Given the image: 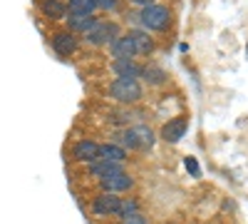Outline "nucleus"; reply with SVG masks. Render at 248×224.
I'll return each mask as SVG.
<instances>
[{
	"instance_id": "obj_22",
	"label": "nucleus",
	"mask_w": 248,
	"mask_h": 224,
	"mask_svg": "<svg viewBox=\"0 0 248 224\" xmlns=\"http://www.w3.org/2000/svg\"><path fill=\"white\" fill-rule=\"evenodd\" d=\"M186 170H191V174L199 177V165H196V159H194V157H186Z\"/></svg>"
},
{
	"instance_id": "obj_14",
	"label": "nucleus",
	"mask_w": 248,
	"mask_h": 224,
	"mask_svg": "<svg viewBox=\"0 0 248 224\" xmlns=\"http://www.w3.org/2000/svg\"><path fill=\"white\" fill-rule=\"evenodd\" d=\"M67 23H70V28H72L75 33H85V35H87V33L97 25V17H92V15H70Z\"/></svg>"
},
{
	"instance_id": "obj_17",
	"label": "nucleus",
	"mask_w": 248,
	"mask_h": 224,
	"mask_svg": "<svg viewBox=\"0 0 248 224\" xmlns=\"http://www.w3.org/2000/svg\"><path fill=\"white\" fill-rule=\"evenodd\" d=\"M139 77H144L149 85H164V83H167V72H164L161 68H156V65L141 68V75Z\"/></svg>"
},
{
	"instance_id": "obj_3",
	"label": "nucleus",
	"mask_w": 248,
	"mask_h": 224,
	"mask_svg": "<svg viewBox=\"0 0 248 224\" xmlns=\"http://www.w3.org/2000/svg\"><path fill=\"white\" fill-rule=\"evenodd\" d=\"M117 37H119L117 23H107V20H97V25L85 35V40L90 45H112Z\"/></svg>"
},
{
	"instance_id": "obj_19",
	"label": "nucleus",
	"mask_w": 248,
	"mask_h": 224,
	"mask_svg": "<svg viewBox=\"0 0 248 224\" xmlns=\"http://www.w3.org/2000/svg\"><path fill=\"white\" fill-rule=\"evenodd\" d=\"M139 212V205H137V199H122L119 202V217H129V214H137Z\"/></svg>"
},
{
	"instance_id": "obj_2",
	"label": "nucleus",
	"mask_w": 248,
	"mask_h": 224,
	"mask_svg": "<svg viewBox=\"0 0 248 224\" xmlns=\"http://www.w3.org/2000/svg\"><path fill=\"white\" fill-rule=\"evenodd\" d=\"M109 95L122 105H132L141 100V85L137 80H127V77H117L109 85Z\"/></svg>"
},
{
	"instance_id": "obj_23",
	"label": "nucleus",
	"mask_w": 248,
	"mask_h": 224,
	"mask_svg": "<svg viewBox=\"0 0 248 224\" xmlns=\"http://www.w3.org/2000/svg\"><path fill=\"white\" fill-rule=\"evenodd\" d=\"M129 3H134V5H141V8H149V5H154V0H129Z\"/></svg>"
},
{
	"instance_id": "obj_13",
	"label": "nucleus",
	"mask_w": 248,
	"mask_h": 224,
	"mask_svg": "<svg viewBox=\"0 0 248 224\" xmlns=\"http://www.w3.org/2000/svg\"><path fill=\"white\" fill-rule=\"evenodd\" d=\"M40 10L52 20H65L67 15V5L60 3V0H40Z\"/></svg>"
},
{
	"instance_id": "obj_8",
	"label": "nucleus",
	"mask_w": 248,
	"mask_h": 224,
	"mask_svg": "<svg viewBox=\"0 0 248 224\" xmlns=\"http://www.w3.org/2000/svg\"><path fill=\"white\" fill-rule=\"evenodd\" d=\"M186 127H189V120H186V117H174V120H169L167 125H164L161 137L167 142H179L186 135Z\"/></svg>"
},
{
	"instance_id": "obj_21",
	"label": "nucleus",
	"mask_w": 248,
	"mask_h": 224,
	"mask_svg": "<svg viewBox=\"0 0 248 224\" xmlns=\"http://www.w3.org/2000/svg\"><path fill=\"white\" fill-rule=\"evenodd\" d=\"M94 8H102V10H114L117 8V0H92Z\"/></svg>"
},
{
	"instance_id": "obj_5",
	"label": "nucleus",
	"mask_w": 248,
	"mask_h": 224,
	"mask_svg": "<svg viewBox=\"0 0 248 224\" xmlns=\"http://www.w3.org/2000/svg\"><path fill=\"white\" fill-rule=\"evenodd\" d=\"M99 185H102V192H109V194H117V192H127L132 185H134V179L127 174V172H117L107 179H99Z\"/></svg>"
},
{
	"instance_id": "obj_10",
	"label": "nucleus",
	"mask_w": 248,
	"mask_h": 224,
	"mask_svg": "<svg viewBox=\"0 0 248 224\" xmlns=\"http://www.w3.org/2000/svg\"><path fill=\"white\" fill-rule=\"evenodd\" d=\"M90 172H92L97 179H107V177H112V174H117V172H124V170H122L119 162L97 159V162H92V165H90Z\"/></svg>"
},
{
	"instance_id": "obj_4",
	"label": "nucleus",
	"mask_w": 248,
	"mask_h": 224,
	"mask_svg": "<svg viewBox=\"0 0 248 224\" xmlns=\"http://www.w3.org/2000/svg\"><path fill=\"white\" fill-rule=\"evenodd\" d=\"M119 202H122V197L109 194V192H102L99 197H94L92 209L99 217H119Z\"/></svg>"
},
{
	"instance_id": "obj_20",
	"label": "nucleus",
	"mask_w": 248,
	"mask_h": 224,
	"mask_svg": "<svg viewBox=\"0 0 248 224\" xmlns=\"http://www.w3.org/2000/svg\"><path fill=\"white\" fill-rule=\"evenodd\" d=\"M119 224H147V219H144V217L137 212V214H129V217H122Z\"/></svg>"
},
{
	"instance_id": "obj_12",
	"label": "nucleus",
	"mask_w": 248,
	"mask_h": 224,
	"mask_svg": "<svg viewBox=\"0 0 248 224\" xmlns=\"http://www.w3.org/2000/svg\"><path fill=\"white\" fill-rule=\"evenodd\" d=\"M129 37H132V43L137 48V55H149L154 50V43H152L149 33H144V30H129Z\"/></svg>"
},
{
	"instance_id": "obj_16",
	"label": "nucleus",
	"mask_w": 248,
	"mask_h": 224,
	"mask_svg": "<svg viewBox=\"0 0 248 224\" xmlns=\"http://www.w3.org/2000/svg\"><path fill=\"white\" fill-rule=\"evenodd\" d=\"M132 130H134V137H137L139 150H152V147H154V132H152L147 125H137V127H132Z\"/></svg>"
},
{
	"instance_id": "obj_1",
	"label": "nucleus",
	"mask_w": 248,
	"mask_h": 224,
	"mask_svg": "<svg viewBox=\"0 0 248 224\" xmlns=\"http://www.w3.org/2000/svg\"><path fill=\"white\" fill-rule=\"evenodd\" d=\"M139 23L144 25V30H167L169 23H171V13L169 8L164 5H149V8H141L139 15H134Z\"/></svg>"
},
{
	"instance_id": "obj_7",
	"label": "nucleus",
	"mask_w": 248,
	"mask_h": 224,
	"mask_svg": "<svg viewBox=\"0 0 248 224\" xmlns=\"http://www.w3.org/2000/svg\"><path fill=\"white\" fill-rule=\"evenodd\" d=\"M112 70L117 77H127V80H137L141 75V68L134 63V57H114Z\"/></svg>"
},
{
	"instance_id": "obj_11",
	"label": "nucleus",
	"mask_w": 248,
	"mask_h": 224,
	"mask_svg": "<svg viewBox=\"0 0 248 224\" xmlns=\"http://www.w3.org/2000/svg\"><path fill=\"white\" fill-rule=\"evenodd\" d=\"M109 50H112L114 57H134V55H137V48H134V43H132L129 33H127V35H119L114 43L109 45Z\"/></svg>"
},
{
	"instance_id": "obj_15",
	"label": "nucleus",
	"mask_w": 248,
	"mask_h": 224,
	"mask_svg": "<svg viewBox=\"0 0 248 224\" xmlns=\"http://www.w3.org/2000/svg\"><path fill=\"white\" fill-rule=\"evenodd\" d=\"M99 159H107V162H122L127 159V152H124V147L119 145H99Z\"/></svg>"
},
{
	"instance_id": "obj_6",
	"label": "nucleus",
	"mask_w": 248,
	"mask_h": 224,
	"mask_svg": "<svg viewBox=\"0 0 248 224\" xmlns=\"http://www.w3.org/2000/svg\"><path fill=\"white\" fill-rule=\"evenodd\" d=\"M72 157L77 159V162H97L99 159V145L97 142H92V139H82V142H77V145L72 147Z\"/></svg>"
},
{
	"instance_id": "obj_9",
	"label": "nucleus",
	"mask_w": 248,
	"mask_h": 224,
	"mask_svg": "<svg viewBox=\"0 0 248 224\" xmlns=\"http://www.w3.org/2000/svg\"><path fill=\"white\" fill-rule=\"evenodd\" d=\"M52 48H55V52L62 55V57L72 55L75 48H77V37H75V33H57V35H52Z\"/></svg>"
},
{
	"instance_id": "obj_18",
	"label": "nucleus",
	"mask_w": 248,
	"mask_h": 224,
	"mask_svg": "<svg viewBox=\"0 0 248 224\" xmlns=\"http://www.w3.org/2000/svg\"><path fill=\"white\" fill-rule=\"evenodd\" d=\"M92 10H94L92 0H70V5H67L70 15H92Z\"/></svg>"
}]
</instances>
